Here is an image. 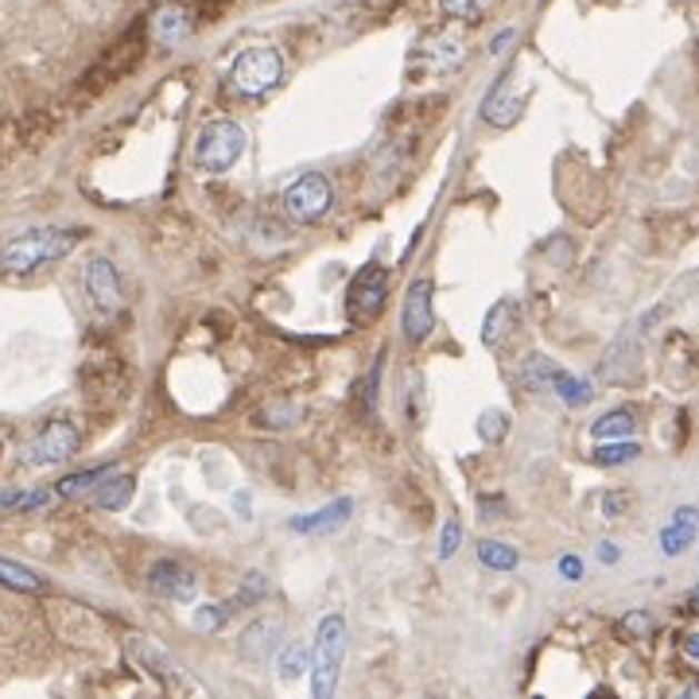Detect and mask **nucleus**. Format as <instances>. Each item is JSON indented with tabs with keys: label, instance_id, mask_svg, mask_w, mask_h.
Segmentation results:
<instances>
[{
	"label": "nucleus",
	"instance_id": "nucleus-25",
	"mask_svg": "<svg viewBox=\"0 0 699 699\" xmlns=\"http://www.w3.org/2000/svg\"><path fill=\"white\" fill-rule=\"evenodd\" d=\"M641 455V443H633L630 436L626 439H610V443H599L595 447L591 459L599 462V467H622V462H633Z\"/></svg>",
	"mask_w": 699,
	"mask_h": 699
},
{
	"label": "nucleus",
	"instance_id": "nucleus-28",
	"mask_svg": "<svg viewBox=\"0 0 699 699\" xmlns=\"http://www.w3.org/2000/svg\"><path fill=\"white\" fill-rule=\"evenodd\" d=\"M51 501L47 490H4L0 493V509H12V513H36Z\"/></svg>",
	"mask_w": 699,
	"mask_h": 699
},
{
	"label": "nucleus",
	"instance_id": "nucleus-19",
	"mask_svg": "<svg viewBox=\"0 0 699 699\" xmlns=\"http://www.w3.org/2000/svg\"><path fill=\"white\" fill-rule=\"evenodd\" d=\"M521 106H525V98H506V86H498V90L486 98L482 117L493 124V129H506V124H513L517 117H521Z\"/></svg>",
	"mask_w": 699,
	"mask_h": 699
},
{
	"label": "nucleus",
	"instance_id": "nucleus-43",
	"mask_svg": "<svg viewBox=\"0 0 699 699\" xmlns=\"http://www.w3.org/2000/svg\"><path fill=\"white\" fill-rule=\"evenodd\" d=\"M688 602H692V610H699V583L692 587V595H688Z\"/></svg>",
	"mask_w": 699,
	"mask_h": 699
},
{
	"label": "nucleus",
	"instance_id": "nucleus-1",
	"mask_svg": "<svg viewBox=\"0 0 699 699\" xmlns=\"http://www.w3.org/2000/svg\"><path fill=\"white\" fill-rule=\"evenodd\" d=\"M82 238H86L82 230H31V233H20V238L4 241V249H0V269L16 272V277L36 272L39 264H51V261H59V257H67Z\"/></svg>",
	"mask_w": 699,
	"mask_h": 699
},
{
	"label": "nucleus",
	"instance_id": "nucleus-17",
	"mask_svg": "<svg viewBox=\"0 0 699 699\" xmlns=\"http://www.w3.org/2000/svg\"><path fill=\"white\" fill-rule=\"evenodd\" d=\"M517 316H521V308H517L513 300H498V303H493V308L486 311V319H482V342H486V347H501V342L513 334Z\"/></svg>",
	"mask_w": 699,
	"mask_h": 699
},
{
	"label": "nucleus",
	"instance_id": "nucleus-42",
	"mask_svg": "<svg viewBox=\"0 0 699 699\" xmlns=\"http://www.w3.org/2000/svg\"><path fill=\"white\" fill-rule=\"evenodd\" d=\"M599 560H602V563H615V560H618V548H615V545H602V548H599Z\"/></svg>",
	"mask_w": 699,
	"mask_h": 699
},
{
	"label": "nucleus",
	"instance_id": "nucleus-31",
	"mask_svg": "<svg viewBox=\"0 0 699 699\" xmlns=\"http://www.w3.org/2000/svg\"><path fill=\"white\" fill-rule=\"evenodd\" d=\"M381 366H385V361H381V353H377V361H373V366H369V373L366 377H361V381H358V405H361V412H373V400H377V381H381Z\"/></svg>",
	"mask_w": 699,
	"mask_h": 699
},
{
	"label": "nucleus",
	"instance_id": "nucleus-14",
	"mask_svg": "<svg viewBox=\"0 0 699 699\" xmlns=\"http://www.w3.org/2000/svg\"><path fill=\"white\" fill-rule=\"evenodd\" d=\"M462 59V43L455 36H423L420 47L412 51L416 67H428V70H451L459 67Z\"/></svg>",
	"mask_w": 699,
	"mask_h": 699
},
{
	"label": "nucleus",
	"instance_id": "nucleus-18",
	"mask_svg": "<svg viewBox=\"0 0 699 699\" xmlns=\"http://www.w3.org/2000/svg\"><path fill=\"white\" fill-rule=\"evenodd\" d=\"M132 490H137V478L132 475H109L106 482L93 490V506L106 509V513H117V509L129 506Z\"/></svg>",
	"mask_w": 699,
	"mask_h": 699
},
{
	"label": "nucleus",
	"instance_id": "nucleus-8",
	"mask_svg": "<svg viewBox=\"0 0 699 699\" xmlns=\"http://www.w3.org/2000/svg\"><path fill=\"white\" fill-rule=\"evenodd\" d=\"M400 327H405V339L412 342V347L428 342L431 331H436V308H431V280L428 277L408 284L405 308H400Z\"/></svg>",
	"mask_w": 699,
	"mask_h": 699
},
{
	"label": "nucleus",
	"instance_id": "nucleus-12",
	"mask_svg": "<svg viewBox=\"0 0 699 699\" xmlns=\"http://www.w3.org/2000/svg\"><path fill=\"white\" fill-rule=\"evenodd\" d=\"M194 28V12L179 0H168L163 8H156V16L148 20V36L160 47H179Z\"/></svg>",
	"mask_w": 699,
	"mask_h": 699
},
{
	"label": "nucleus",
	"instance_id": "nucleus-23",
	"mask_svg": "<svg viewBox=\"0 0 699 699\" xmlns=\"http://www.w3.org/2000/svg\"><path fill=\"white\" fill-rule=\"evenodd\" d=\"M308 669H311L308 649L303 646H280V657H277V680L280 685H292V680H300Z\"/></svg>",
	"mask_w": 699,
	"mask_h": 699
},
{
	"label": "nucleus",
	"instance_id": "nucleus-44",
	"mask_svg": "<svg viewBox=\"0 0 699 699\" xmlns=\"http://www.w3.org/2000/svg\"><path fill=\"white\" fill-rule=\"evenodd\" d=\"M688 696H699V685H692V688H688Z\"/></svg>",
	"mask_w": 699,
	"mask_h": 699
},
{
	"label": "nucleus",
	"instance_id": "nucleus-22",
	"mask_svg": "<svg viewBox=\"0 0 699 699\" xmlns=\"http://www.w3.org/2000/svg\"><path fill=\"white\" fill-rule=\"evenodd\" d=\"M478 560L490 571H513L517 563H521V556H517V548L506 545V540H482V545H478Z\"/></svg>",
	"mask_w": 699,
	"mask_h": 699
},
{
	"label": "nucleus",
	"instance_id": "nucleus-30",
	"mask_svg": "<svg viewBox=\"0 0 699 699\" xmlns=\"http://www.w3.org/2000/svg\"><path fill=\"white\" fill-rule=\"evenodd\" d=\"M233 607H238V599H233V602H210V607H199V610H194V626H199V630H207V633L218 630V626L230 622Z\"/></svg>",
	"mask_w": 699,
	"mask_h": 699
},
{
	"label": "nucleus",
	"instance_id": "nucleus-36",
	"mask_svg": "<svg viewBox=\"0 0 699 699\" xmlns=\"http://www.w3.org/2000/svg\"><path fill=\"white\" fill-rule=\"evenodd\" d=\"M264 595H269V579H264L261 571H249L246 583H241V591H238V607L241 602H261Z\"/></svg>",
	"mask_w": 699,
	"mask_h": 699
},
{
	"label": "nucleus",
	"instance_id": "nucleus-5",
	"mask_svg": "<svg viewBox=\"0 0 699 699\" xmlns=\"http://www.w3.org/2000/svg\"><path fill=\"white\" fill-rule=\"evenodd\" d=\"M280 207L292 222L311 226V222H323L334 207V191H331V179L323 171H303L284 194H280Z\"/></svg>",
	"mask_w": 699,
	"mask_h": 699
},
{
	"label": "nucleus",
	"instance_id": "nucleus-39",
	"mask_svg": "<svg viewBox=\"0 0 699 699\" xmlns=\"http://www.w3.org/2000/svg\"><path fill=\"white\" fill-rule=\"evenodd\" d=\"M482 509H486L482 517H490V521H493V517H501V509H506V501H501V498H482Z\"/></svg>",
	"mask_w": 699,
	"mask_h": 699
},
{
	"label": "nucleus",
	"instance_id": "nucleus-3",
	"mask_svg": "<svg viewBox=\"0 0 699 699\" xmlns=\"http://www.w3.org/2000/svg\"><path fill=\"white\" fill-rule=\"evenodd\" d=\"M280 78H284V54L272 43L246 47L230 67V86L241 98H261V93L277 90Z\"/></svg>",
	"mask_w": 699,
	"mask_h": 699
},
{
	"label": "nucleus",
	"instance_id": "nucleus-38",
	"mask_svg": "<svg viewBox=\"0 0 699 699\" xmlns=\"http://www.w3.org/2000/svg\"><path fill=\"white\" fill-rule=\"evenodd\" d=\"M626 506H630V498H626V493H607V498H602V509H607V517H622Z\"/></svg>",
	"mask_w": 699,
	"mask_h": 699
},
{
	"label": "nucleus",
	"instance_id": "nucleus-40",
	"mask_svg": "<svg viewBox=\"0 0 699 699\" xmlns=\"http://www.w3.org/2000/svg\"><path fill=\"white\" fill-rule=\"evenodd\" d=\"M680 649H685L692 661H699V633H685V641H680Z\"/></svg>",
	"mask_w": 699,
	"mask_h": 699
},
{
	"label": "nucleus",
	"instance_id": "nucleus-32",
	"mask_svg": "<svg viewBox=\"0 0 699 699\" xmlns=\"http://www.w3.org/2000/svg\"><path fill=\"white\" fill-rule=\"evenodd\" d=\"M478 436H482L486 443H498V439H506L509 436V416L498 412V408L482 412V420H478Z\"/></svg>",
	"mask_w": 699,
	"mask_h": 699
},
{
	"label": "nucleus",
	"instance_id": "nucleus-2",
	"mask_svg": "<svg viewBox=\"0 0 699 699\" xmlns=\"http://www.w3.org/2000/svg\"><path fill=\"white\" fill-rule=\"evenodd\" d=\"M347 618L327 615L316 630V649H311V696L331 699L342 677V661H347Z\"/></svg>",
	"mask_w": 699,
	"mask_h": 699
},
{
	"label": "nucleus",
	"instance_id": "nucleus-9",
	"mask_svg": "<svg viewBox=\"0 0 699 699\" xmlns=\"http://www.w3.org/2000/svg\"><path fill=\"white\" fill-rule=\"evenodd\" d=\"M148 591L160 595V599H171V602H191L194 591H199V579H194V571L183 568V563L160 560V563H152V571H148Z\"/></svg>",
	"mask_w": 699,
	"mask_h": 699
},
{
	"label": "nucleus",
	"instance_id": "nucleus-45",
	"mask_svg": "<svg viewBox=\"0 0 699 699\" xmlns=\"http://www.w3.org/2000/svg\"><path fill=\"white\" fill-rule=\"evenodd\" d=\"M696 47H699V39H696Z\"/></svg>",
	"mask_w": 699,
	"mask_h": 699
},
{
	"label": "nucleus",
	"instance_id": "nucleus-34",
	"mask_svg": "<svg viewBox=\"0 0 699 699\" xmlns=\"http://www.w3.org/2000/svg\"><path fill=\"white\" fill-rule=\"evenodd\" d=\"M459 545H462V525L455 521V517H447L443 532H439V548H436V556H439V560H451V556L459 552Z\"/></svg>",
	"mask_w": 699,
	"mask_h": 699
},
{
	"label": "nucleus",
	"instance_id": "nucleus-24",
	"mask_svg": "<svg viewBox=\"0 0 699 699\" xmlns=\"http://www.w3.org/2000/svg\"><path fill=\"white\" fill-rule=\"evenodd\" d=\"M633 428H638V420H633L630 408H615V412H607L602 420L591 423V436L595 439H626Z\"/></svg>",
	"mask_w": 699,
	"mask_h": 699
},
{
	"label": "nucleus",
	"instance_id": "nucleus-41",
	"mask_svg": "<svg viewBox=\"0 0 699 699\" xmlns=\"http://www.w3.org/2000/svg\"><path fill=\"white\" fill-rule=\"evenodd\" d=\"M509 43H513V31H501V36H493L490 51H493V54H501V51H506Z\"/></svg>",
	"mask_w": 699,
	"mask_h": 699
},
{
	"label": "nucleus",
	"instance_id": "nucleus-35",
	"mask_svg": "<svg viewBox=\"0 0 699 699\" xmlns=\"http://www.w3.org/2000/svg\"><path fill=\"white\" fill-rule=\"evenodd\" d=\"M618 633H622V638H649V633H653V618H649L646 610H633V615H626L622 622H618Z\"/></svg>",
	"mask_w": 699,
	"mask_h": 699
},
{
	"label": "nucleus",
	"instance_id": "nucleus-37",
	"mask_svg": "<svg viewBox=\"0 0 699 699\" xmlns=\"http://www.w3.org/2000/svg\"><path fill=\"white\" fill-rule=\"evenodd\" d=\"M556 568H560V576L568 579V583H579V579H583V563H579V556H560Z\"/></svg>",
	"mask_w": 699,
	"mask_h": 699
},
{
	"label": "nucleus",
	"instance_id": "nucleus-29",
	"mask_svg": "<svg viewBox=\"0 0 699 699\" xmlns=\"http://www.w3.org/2000/svg\"><path fill=\"white\" fill-rule=\"evenodd\" d=\"M0 583L16 587V591H39V587H43L36 571H28L23 563H12V560H0Z\"/></svg>",
	"mask_w": 699,
	"mask_h": 699
},
{
	"label": "nucleus",
	"instance_id": "nucleus-33",
	"mask_svg": "<svg viewBox=\"0 0 699 699\" xmlns=\"http://www.w3.org/2000/svg\"><path fill=\"white\" fill-rule=\"evenodd\" d=\"M486 4H490V0H439L447 20H475V16L486 12Z\"/></svg>",
	"mask_w": 699,
	"mask_h": 699
},
{
	"label": "nucleus",
	"instance_id": "nucleus-11",
	"mask_svg": "<svg viewBox=\"0 0 699 699\" xmlns=\"http://www.w3.org/2000/svg\"><path fill=\"white\" fill-rule=\"evenodd\" d=\"M140 54H144V36H124L121 43L113 47V51L106 54V59L98 62V67L90 70V90H101V86H109V82H117L121 74H129L132 67L140 62Z\"/></svg>",
	"mask_w": 699,
	"mask_h": 699
},
{
	"label": "nucleus",
	"instance_id": "nucleus-15",
	"mask_svg": "<svg viewBox=\"0 0 699 699\" xmlns=\"http://www.w3.org/2000/svg\"><path fill=\"white\" fill-rule=\"evenodd\" d=\"M350 513H353V501L339 498V501H331V506L316 509V513H303V517H296V521H288V529L308 532V537H316V532H334L350 521Z\"/></svg>",
	"mask_w": 699,
	"mask_h": 699
},
{
	"label": "nucleus",
	"instance_id": "nucleus-26",
	"mask_svg": "<svg viewBox=\"0 0 699 699\" xmlns=\"http://www.w3.org/2000/svg\"><path fill=\"white\" fill-rule=\"evenodd\" d=\"M556 361L552 358H545V353H532L529 361H525V369H521V385L525 389H552V377H556Z\"/></svg>",
	"mask_w": 699,
	"mask_h": 699
},
{
	"label": "nucleus",
	"instance_id": "nucleus-7",
	"mask_svg": "<svg viewBox=\"0 0 699 699\" xmlns=\"http://www.w3.org/2000/svg\"><path fill=\"white\" fill-rule=\"evenodd\" d=\"M78 451V428L70 420H51L39 428V436L23 447V462L28 467H59Z\"/></svg>",
	"mask_w": 699,
	"mask_h": 699
},
{
	"label": "nucleus",
	"instance_id": "nucleus-16",
	"mask_svg": "<svg viewBox=\"0 0 699 699\" xmlns=\"http://www.w3.org/2000/svg\"><path fill=\"white\" fill-rule=\"evenodd\" d=\"M696 532H699V509L696 506H680L677 513H672V521L661 529V552L665 556L688 552V545L696 540Z\"/></svg>",
	"mask_w": 699,
	"mask_h": 699
},
{
	"label": "nucleus",
	"instance_id": "nucleus-13",
	"mask_svg": "<svg viewBox=\"0 0 699 699\" xmlns=\"http://www.w3.org/2000/svg\"><path fill=\"white\" fill-rule=\"evenodd\" d=\"M280 622L277 618H257V622L246 626V633H241V657L253 665L269 661L272 653L280 649Z\"/></svg>",
	"mask_w": 699,
	"mask_h": 699
},
{
	"label": "nucleus",
	"instance_id": "nucleus-27",
	"mask_svg": "<svg viewBox=\"0 0 699 699\" xmlns=\"http://www.w3.org/2000/svg\"><path fill=\"white\" fill-rule=\"evenodd\" d=\"M132 653H137L140 661L148 665V672H152V677H160V680H179L176 661H171L168 653H160V649H152L148 641H132Z\"/></svg>",
	"mask_w": 699,
	"mask_h": 699
},
{
	"label": "nucleus",
	"instance_id": "nucleus-10",
	"mask_svg": "<svg viewBox=\"0 0 699 699\" xmlns=\"http://www.w3.org/2000/svg\"><path fill=\"white\" fill-rule=\"evenodd\" d=\"M86 296H90V303L101 316H113L121 308V280H117V269L109 257H93L86 264Z\"/></svg>",
	"mask_w": 699,
	"mask_h": 699
},
{
	"label": "nucleus",
	"instance_id": "nucleus-6",
	"mask_svg": "<svg viewBox=\"0 0 699 699\" xmlns=\"http://www.w3.org/2000/svg\"><path fill=\"white\" fill-rule=\"evenodd\" d=\"M385 296H389V272L381 264H361L347 288V319L353 327L373 323L385 311Z\"/></svg>",
	"mask_w": 699,
	"mask_h": 699
},
{
	"label": "nucleus",
	"instance_id": "nucleus-20",
	"mask_svg": "<svg viewBox=\"0 0 699 699\" xmlns=\"http://www.w3.org/2000/svg\"><path fill=\"white\" fill-rule=\"evenodd\" d=\"M113 475V467H90V470H78V475H67L59 486H54V493L59 498H82V493L98 490L106 478Z\"/></svg>",
	"mask_w": 699,
	"mask_h": 699
},
{
	"label": "nucleus",
	"instance_id": "nucleus-21",
	"mask_svg": "<svg viewBox=\"0 0 699 699\" xmlns=\"http://www.w3.org/2000/svg\"><path fill=\"white\" fill-rule=\"evenodd\" d=\"M552 392L563 400V405H587V400L595 397V389H591V381H583V377H576V373H568V369H556V377H552Z\"/></svg>",
	"mask_w": 699,
	"mask_h": 699
},
{
	"label": "nucleus",
	"instance_id": "nucleus-4",
	"mask_svg": "<svg viewBox=\"0 0 699 699\" xmlns=\"http://www.w3.org/2000/svg\"><path fill=\"white\" fill-rule=\"evenodd\" d=\"M246 152V129L238 121H210L202 124L199 140H194V168L207 171V176H222Z\"/></svg>",
	"mask_w": 699,
	"mask_h": 699
}]
</instances>
